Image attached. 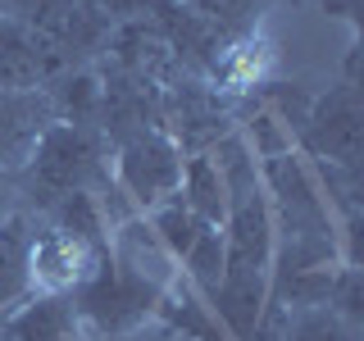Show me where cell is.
<instances>
[{
    "label": "cell",
    "mask_w": 364,
    "mask_h": 341,
    "mask_svg": "<svg viewBox=\"0 0 364 341\" xmlns=\"http://www.w3.org/2000/svg\"><path fill=\"white\" fill-rule=\"evenodd\" d=\"M55 105L46 96V87L37 91H0V173L18 178L32 164L41 136L55 128Z\"/></svg>",
    "instance_id": "52a82bcc"
},
{
    "label": "cell",
    "mask_w": 364,
    "mask_h": 341,
    "mask_svg": "<svg viewBox=\"0 0 364 341\" xmlns=\"http://www.w3.org/2000/svg\"><path fill=\"white\" fill-rule=\"evenodd\" d=\"M255 341H360V328L333 314L328 305H310V310H278V305H269Z\"/></svg>",
    "instance_id": "8fae6325"
},
{
    "label": "cell",
    "mask_w": 364,
    "mask_h": 341,
    "mask_svg": "<svg viewBox=\"0 0 364 341\" xmlns=\"http://www.w3.org/2000/svg\"><path fill=\"white\" fill-rule=\"evenodd\" d=\"M178 196H182V205H187V210L196 214L200 223L223 227V219H228V187H223L219 168H214V159L205 155V151L182 159V182H178Z\"/></svg>",
    "instance_id": "4fadbf2b"
},
{
    "label": "cell",
    "mask_w": 364,
    "mask_h": 341,
    "mask_svg": "<svg viewBox=\"0 0 364 341\" xmlns=\"http://www.w3.org/2000/svg\"><path fill=\"white\" fill-rule=\"evenodd\" d=\"M223 273H269L273 264V214L264 191L228 205L223 219Z\"/></svg>",
    "instance_id": "ba28073f"
},
{
    "label": "cell",
    "mask_w": 364,
    "mask_h": 341,
    "mask_svg": "<svg viewBox=\"0 0 364 341\" xmlns=\"http://www.w3.org/2000/svg\"><path fill=\"white\" fill-rule=\"evenodd\" d=\"M109 259L123 273H132L136 282H146L151 291L164 296L168 287H178V259L164 250V242L155 237V227L146 223V214H132V219L109 227Z\"/></svg>",
    "instance_id": "9c48e42d"
},
{
    "label": "cell",
    "mask_w": 364,
    "mask_h": 341,
    "mask_svg": "<svg viewBox=\"0 0 364 341\" xmlns=\"http://www.w3.org/2000/svg\"><path fill=\"white\" fill-rule=\"evenodd\" d=\"M0 14H5V0H0Z\"/></svg>",
    "instance_id": "ffe728a7"
},
{
    "label": "cell",
    "mask_w": 364,
    "mask_h": 341,
    "mask_svg": "<svg viewBox=\"0 0 364 341\" xmlns=\"http://www.w3.org/2000/svg\"><path fill=\"white\" fill-rule=\"evenodd\" d=\"M296 151L310 164H360L364 159V109H360V87L337 82L328 96H314L296 132Z\"/></svg>",
    "instance_id": "277c9868"
},
{
    "label": "cell",
    "mask_w": 364,
    "mask_h": 341,
    "mask_svg": "<svg viewBox=\"0 0 364 341\" xmlns=\"http://www.w3.org/2000/svg\"><path fill=\"white\" fill-rule=\"evenodd\" d=\"M68 301H73L77 328H82L87 341H109V337H123V332H132V328H141L146 318L155 314L159 291H151L146 282H136L132 273H123L105 255L73 291H68Z\"/></svg>",
    "instance_id": "7a4b0ae2"
},
{
    "label": "cell",
    "mask_w": 364,
    "mask_h": 341,
    "mask_svg": "<svg viewBox=\"0 0 364 341\" xmlns=\"http://www.w3.org/2000/svg\"><path fill=\"white\" fill-rule=\"evenodd\" d=\"M14 210H18V182L0 173V219H9Z\"/></svg>",
    "instance_id": "d6986e66"
},
{
    "label": "cell",
    "mask_w": 364,
    "mask_h": 341,
    "mask_svg": "<svg viewBox=\"0 0 364 341\" xmlns=\"http://www.w3.org/2000/svg\"><path fill=\"white\" fill-rule=\"evenodd\" d=\"M182 5L205 23V32H210L214 41L228 45L237 37H250L273 0H182Z\"/></svg>",
    "instance_id": "5bb4252c"
},
{
    "label": "cell",
    "mask_w": 364,
    "mask_h": 341,
    "mask_svg": "<svg viewBox=\"0 0 364 341\" xmlns=\"http://www.w3.org/2000/svg\"><path fill=\"white\" fill-rule=\"evenodd\" d=\"M146 223L155 227V237L164 242V250H168L173 259H182V255H187V250L196 246V237L205 232V227H210V223H200L196 214H191L187 205H182V196H178V191H173L168 200H159L155 210H146Z\"/></svg>",
    "instance_id": "2e32d148"
},
{
    "label": "cell",
    "mask_w": 364,
    "mask_h": 341,
    "mask_svg": "<svg viewBox=\"0 0 364 341\" xmlns=\"http://www.w3.org/2000/svg\"><path fill=\"white\" fill-rule=\"evenodd\" d=\"M14 182H18V210H41V205L73 196V191H100L109 182V141L100 136V128L55 123L41 136L32 164Z\"/></svg>",
    "instance_id": "6da1fadb"
},
{
    "label": "cell",
    "mask_w": 364,
    "mask_h": 341,
    "mask_svg": "<svg viewBox=\"0 0 364 341\" xmlns=\"http://www.w3.org/2000/svg\"><path fill=\"white\" fill-rule=\"evenodd\" d=\"M32 219V237H28V282L32 296H68L77 282L87 278L109 250H87L82 242H73L68 232L50 227L46 219Z\"/></svg>",
    "instance_id": "8992f818"
},
{
    "label": "cell",
    "mask_w": 364,
    "mask_h": 341,
    "mask_svg": "<svg viewBox=\"0 0 364 341\" xmlns=\"http://www.w3.org/2000/svg\"><path fill=\"white\" fill-rule=\"evenodd\" d=\"M0 341H87L68 296H28L0 314Z\"/></svg>",
    "instance_id": "30bf717a"
},
{
    "label": "cell",
    "mask_w": 364,
    "mask_h": 341,
    "mask_svg": "<svg viewBox=\"0 0 364 341\" xmlns=\"http://www.w3.org/2000/svg\"><path fill=\"white\" fill-rule=\"evenodd\" d=\"M28 237H32L28 210H14L9 219H0V314L14 310L18 301L32 296V282H28Z\"/></svg>",
    "instance_id": "7c38bea8"
},
{
    "label": "cell",
    "mask_w": 364,
    "mask_h": 341,
    "mask_svg": "<svg viewBox=\"0 0 364 341\" xmlns=\"http://www.w3.org/2000/svg\"><path fill=\"white\" fill-rule=\"evenodd\" d=\"M328 310L341 314L346 323L364 328V269L355 264H341L333 278V291H328Z\"/></svg>",
    "instance_id": "ac0fdd59"
},
{
    "label": "cell",
    "mask_w": 364,
    "mask_h": 341,
    "mask_svg": "<svg viewBox=\"0 0 364 341\" xmlns=\"http://www.w3.org/2000/svg\"><path fill=\"white\" fill-rule=\"evenodd\" d=\"M205 155L214 159V168H219V178H223V187H228V205L246 200V196H255V191H259V159H255V151L246 146V136L237 132V128H228Z\"/></svg>",
    "instance_id": "9a60e30c"
},
{
    "label": "cell",
    "mask_w": 364,
    "mask_h": 341,
    "mask_svg": "<svg viewBox=\"0 0 364 341\" xmlns=\"http://www.w3.org/2000/svg\"><path fill=\"white\" fill-rule=\"evenodd\" d=\"M182 159L187 155L178 151V141L164 128H141V132H128L123 141L109 146V178L132 200V210L146 214L178 191Z\"/></svg>",
    "instance_id": "3957f363"
},
{
    "label": "cell",
    "mask_w": 364,
    "mask_h": 341,
    "mask_svg": "<svg viewBox=\"0 0 364 341\" xmlns=\"http://www.w3.org/2000/svg\"><path fill=\"white\" fill-rule=\"evenodd\" d=\"M68 68H82V64L68 60L46 32L28 28V23L14 18V14H0V91L50 87Z\"/></svg>",
    "instance_id": "5b68a950"
},
{
    "label": "cell",
    "mask_w": 364,
    "mask_h": 341,
    "mask_svg": "<svg viewBox=\"0 0 364 341\" xmlns=\"http://www.w3.org/2000/svg\"><path fill=\"white\" fill-rule=\"evenodd\" d=\"M178 273H182V282L200 296H210L219 287V278H223V232L219 227H205L196 237V246L178 259Z\"/></svg>",
    "instance_id": "e0dca14e"
}]
</instances>
